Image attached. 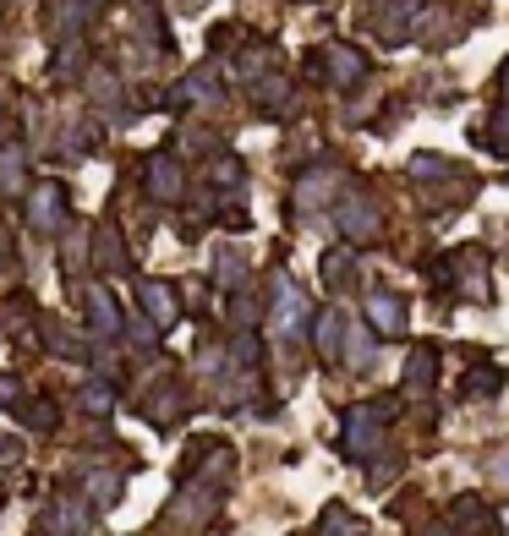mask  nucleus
I'll use <instances>...</instances> for the list:
<instances>
[{
    "mask_svg": "<svg viewBox=\"0 0 509 536\" xmlns=\"http://www.w3.org/2000/svg\"><path fill=\"white\" fill-rule=\"evenodd\" d=\"M373 323H378L384 334H400V329H406V312H400V301H395V296H373Z\"/></svg>",
    "mask_w": 509,
    "mask_h": 536,
    "instance_id": "f03ea898",
    "label": "nucleus"
},
{
    "mask_svg": "<svg viewBox=\"0 0 509 536\" xmlns=\"http://www.w3.org/2000/svg\"><path fill=\"white\" fill-rule=\"evenodd\" d=\"M504 83H509V72H504Z\"/></svg>",
    "mask_w": 509,
    "mask_h": 536,
    "instance_id": "39448f33",
    "label": "nucleus"
},
{
    "mask_svg": "<svg viewBox=\"0 0 509 536\" xmlns=\"http://www.w3.org/2000/svg\"><path fill=\"white\" fill-rule=\"evenodd\" d=\"M499 367H477V372H471V378H466V389H477L482 394V400H488V389H499Z\"/></svg>",
    "mask_w": 509,
    "mask_h": 536,
    "instance_id": "7ed1b4c3",
    "label": "nucleus"
},
{
    "mask_svg": "<svg viewBox=\"0 0 509 536\" xmlns=\"http://www.w3.org/2000/svg\"><path fill=\"white\" fill-rule=\"evenodd\" d=\"M504 531H509V520H504Z\"/></svg>",
    "mask_w": 509,
    "mask_h": 536,
    "instance_id": "20e7f679",
    "label": "nucleus"
},
{
    "mask_svg": "<svg viewBox=\"0 0 509 536\" xmlns=\"http://www.w3.org/2000/svg\"><path fill=\"white\" fill-rule=\"evenodd\" d=\"M455 274L477 301H488V274H482V252H455Z\"/></svg>",
    "mask_w": 509,
    "mask_h": 536,
    "instance_id": "f257e3e1",
    "label": "nucleus"
}]
</instances>
